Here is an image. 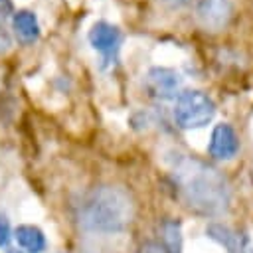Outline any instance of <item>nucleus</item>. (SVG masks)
I'll use <instances>...</instances> for the list:
<instances>
[{
  "instance_id": "20e7f679",
  "label": "nucleus",
  "mask_w": 253,
  "mask_h": 253,
  "mask_svg": "<svg viewBox=\"0 0 253 253\" xmlns=\"http://www.w3.org/2000/svg\"><path fill=\"white\" fill-rule=\"evenodd\" d=\"M121 30L109 22H97L89 30V43L103 55L105 63H113L121 49Z\"/></svg>"
},
{
  "instance_id": "f257e3e1",
  "label": "nucleus",
  "mask_w": 253,
  "mask_h": 253,
  "mask_svg": "<svg viewBox=\"0 0 253 253\" xmlns=\"http://www.w3.org/2000/svg\"><path fill=\"white\" fill-rule=\"evenodd\" d=\"M170 174L188 210L206 217H217L227 211L231 190L225 176L211 164L194 156L176 154Z\"/></svg>"
},
{
  "instance_id": "423d86ee",
  "label": "nucleus",
  "mask_w": 253,
  "mask_h": 253,
  "mask_svg": "<svg viewBox=\"0 0 253 253\" xmlns=\"http://www.w3.org/2000/svg\"><path fill=\"white\" fill-rule=\"evenodd\" d=\"M231 2L229 0H198L196 4V16L200 24L208 30H223L231 18Z\"/></svg>"
},
{
  "instance_id": "7ed1b4c3",
  "label": "nucleus",
  "mask_w": 253,
  "mask_h": 253,
  "mask_svg": "<svg viewBox=\"0 0 253 253\" xmlns=\"http://www.w3.org/2000/svg\"><path fill=\"white\" fill-rule=\"evenodd\" d=\"M215 117L213 99L200 89H184L176 97L174 121L180 128H202Z\"/></svg>"
},
{
  "instance_id": "0eeeda50",
  "label": "nucleus",
  "mask_w": 253,
  "mask_h": 253,
  "mask_svg": "<svg viewBox=\"0 0 253 253\" xmlns=\"http://www.w3.org/2000/svg\"><path fill=\"white\" fill-rule=\"evenodd\" d=\"M237 150H239V138H237L235 128L227 123L215 125L211 130L210 146H208L210 156L215 160H231L235 158Z\"/></svg>"
},
{
  "instance_id": "dca6fc26",
  "label": "nucleus",
  "mask_w": 253,
  "mask_h": 253,
  "mask_svg": "<svg viewBox=\"0 0 253 253\" xmlns=\"http://www.w3.org/2000/svg\"><path fill=\"white\" fill-rule=\"evenodd\" d=\"M0 2H4V0H0Z\"/></svg>"
},
{
  "instance_id": "6e6552de",
  "label": "nucleus",
  "mask_w": 253,
  "mask_h": 253,
  "mask_svg": "<svg viewBox=\"0 0 253 253\" xmlns=\"http://www.w3.org/2000/svg\"><path fill=\"white\" fill-rule=\"evenodd\" d=\"M208 235L213 241L221 243L227 249V253H251V247H249L247 237L241 235V233H237L235 229L223 225V223H211L208 227Z\"/></svg>"
},
{
  "instance_id": "f8f14e48",
  "label": "nucleus",
  "mask_w": 253,
  "mask_h": 253,
  "mask_svg": "<svg viewBox=\"0 0 253 253\" xmlns=\"http://www.w3.org/2000/svg\"><path fill=\"white\" fill-rule=\"evenodd\" d=\"M12 239V227L4 213H0V247H6Z\"/></svg>"
},
{
  "instance_id": "4468645a",
  "label": "nucleus",
  "mask_w": 253,
  "mask_h": 253,
  "mask_svg": "<svg viewBox=\"0 0 253 253\" xmlns=\"http://www.w3.org/2000/svg\"><path fill=\"white\" fill-rule=\"evenodd\" d=\"M140 253H166V249H164L160 243H154V241H146V243L140 247Z\"/></svg>"
},
{
  "instance_id": "2eb2a0df",
  "label": "nucleus",
  "mask_w": 253,
  "mask_h": 253,
  "mask_svg": "<svg viewBox=\"0 0 253 253\" xmlns=\"http://www.w3.org/2000/svg\"><path fill=\"white\" fill-rule=\"evenodd\" d=\"M6 253H24V251H22V249H18V247H10Z\"/></svg>"
},
{
  "instance_id": "9b49d317",
  "label": "nucleus",
  "mask_w": 253,
  "mask_h": 253,
  "mask_svg": "<svg viewBox=\"0 0 253 253\" xmlns=\"http://www.w3.org/2000/svg\"><path fill=\"white\" fill-rule=\"evenodd\" d=\"M162 239H164V249L166 253H182V231H180V221L176 219H166L162 223Z\"/></svg>"
},
{
  "instance_id": "ddd939ff",
  "label": "nucleus",
  "mask_w": 253,
  "mask_h": 253,
  "mask_svg": "<svg viewBox=\"0 0 253 253\" xmlns=\"http://www.w3.org/2000/svg\"><path fill=\"white\" fill-rule=\"evenodd\" d=\"M10 45H12V38H10L8 30L4 28V24L0 22V53L8 51V49H10Z\"/></svg>"
},
{
  "instance_id": "f03ea898",
  "label": "nucleus",
  "mask_w": 253,
  "mask_h": 253,
  "mask_svg": "<svg viewBox=\"0 0 253 253\" xmlns=\"http://www.w3.org/2000/svg\"><path fill=\"white\" fill-rule=\"evenodd\" d=\"M134 217L130 194L121 186H97L77 204V223L91 233L125 231Z\"/></svg>"
},
{
  "instance_id": "9d476101",
  "label": "nucleus",
  "mask_w": 253,
  "mask_h": 253,
  "mask_svg": "<svg viewBox=\"0 0 253 253\" xmlns=\"http://www.w3.org/2000/svg\"><path fill=\"white\" fill-rule=\"evenodd\" d=\"M12 30L22 43H34L40 38V24L32 10H18L12 16Z\"/></svg>"
},
{
  "instance_id": "1a4fd4ad",
  "label": "nucleus",
  "mask_w": 253,
  "mask_h": 253,
  "mask_svg": "<svg viewBox=\"0 0 253 253\" xmlns=\"http://www.w3.org/2000/svg\"><path fill=\"white\" fill-rule=\"evenodd\" d=\"M12 237L16 239L18 249H22L24 253H43L47 247V239L38 225L22 223L14 229Z\"/></svg>"
},
{
  "instance_id": "39448f33",
  "label": "nucleus",
  "mask_w": 253,
  "mask_h": 253,
  "mask_svg": "<svg viewBox=\"0 0 253 253\" xmlns=\"http://www.w3.org/2000/svg\"><path fill=\"white\" fill-rule=\"evenodd\" d=\"M180 83L182 77L172 67H150L146 73V89L160 101L176 99L180 93Z\"/></svg>"
}]
</instances>
